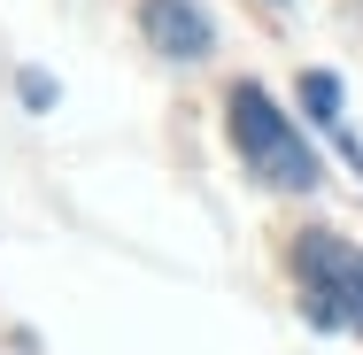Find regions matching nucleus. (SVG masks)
<instances>
[{
    "label": "nucleus",
    "mask_w": 363,
    "mask_h": 355,
    "mask_svg": "<svg viewBox=\"0 0 363 355\" xmlns=\"http://www.w3.org/2000/svg\"><path fill=\"white\" fill-rule=\"evenodd\" d=\"M224 108H232V147H240V162H247L263 186H279V193H309V186H317V154H309L301 132L271 108L263 85H232Z\"/></svg>",
    "instance_id": "obj_1"
},
{
    "label": "nucleus",
    "mask_w": 363,
    "mask_h": 355,
    "mask_svg": "<svg viewBox=\"0 0 363 355\" xmlns=\"http://www.w3.org/2000/svg\"><path fill=\"white\" fill-rule=\"evenodd\" d=\"M294 271L309 286V317L317 325H356L363 332V247H348L340 232H301Z\"/></svg>",
    "instance_id": "obj_2"
},
{
    "label": "nucleus",
    "mask_w": 363,
    "mask_h": 355,
    "mask_svg": "<svg viewBox=\"0 0 363 355\" xmlns=\"http://www.w3.org/2000/svg\"><path fill=\"white\" fill-rule=\"evenodd\" d=\"M140 31H147V47L170 55V62H201L217 47V31H209V16L194 0H140Z\"/></svg>",
    "instance_id": "obj_3"
},
{
    "label": "nucleus",
    "mask_w": 363,
    "mask_h": 355,
    "mask_svg": "<svg viewBox=\"0 0 363 355\" xmlns=\"http://www.w3.org/2000/svg\"><path fill=\"white\" fill-rule=\"evenodd\" d=\"M301 101H309V116H317L325 132L340 124V77H333V70H309V77H301Z\"/></svg>",
    "instance_id": "obj_4"
},
{
    "label": "nucleus",
    "mask_w": 363,
    "mask_h": 355,
    "mask_svg": "<svg viewBox=\"0 0 363 355\" xmlns=\"http://www.w3.org/2000/svg\"><path fill=\"white\" fill-rule=\"evenodd\" d=\"M16 93H23V108H47V101H55V85H47L39 70H23V77H16Z\"/></svg>",
    "instance_id": "obj_5"
}]
</instances>
